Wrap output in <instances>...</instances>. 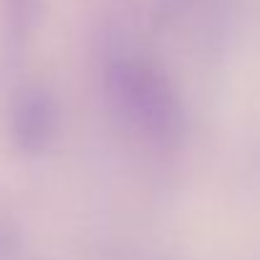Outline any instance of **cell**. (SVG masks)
I'll list each match as a JSON object with an SVG mask.
<instances>
[{
  "instance_id": "6da1fadb",
  "label": "cell",
  "mask_w": 260,
  "mask_h": 260,
  "mask_svg": "<svg viewBox=\"0 0 260 260\" xmlns=\"http://www.w3.org/2000/svg\"><path fill=\"white\" fill-rule=\"evenodd\" d=\"M101 91L114 114L152 142L177 147L184 134V106L167 71L154 61L114 46L101 61Z\"/></svg>"
},
{
  "instance_id": "7a4b0ae2",
  "label": "cell",
  "mask_w": 260,
  "mask_h": 260,
  "mask_svg": "<svg viewBox=\"0 0 260 260\" xmlns=\"http://www.w3.org/2000/svg\"><path fill=\"white\" fill-rule=\"evenodd\" d=\"M58 126L61 106L46 86L33 84L15 93L10 106V142L20 154H46L58 137Z\"/></svg>"
},
{
  "instance_id": "3957f363",
  "label": "cell",
  "mask_w": 260,
  "mask_h": 260,
  "mask_svg": "<svg viewBox=\"0 0 260 260\" xmlns=\"http://www.w3.org/2000/svg\"><path fill=\"white\" fill-rule=\"evenodd\" d=\"M46 0H3L5 13V46L10 53H18L38 30L43 18Z\"/></svg>"
},
{
  "instance_id": "277c9868",
  "label": "cell",
  "mask_w": 260,
  "mask_h": 260,
  "mask_svg": "<svg viewBox=\"0 0 260 260\" xmlns=\"http://www.w3.org/2000/svg\"><path fill=\"white\" fill-rule=\"evenodd\" d=\"M13 245H15V238H13L5 228H0V258H3L5 253H10Z\"/></svg>"
},
{
  "instance_id": "5b68a950",
  "label": "cell",
  "mask_w": 260,
  "mask_h": 260,
  "mask_svg": "<svg viewBox=\"0 0 260 260\" xmlns=\"http://www.w3.org/2000/svg\"><path fill=\"white\" fill-rule=\"evenodd\" d=\"M25 260H33V258H25Z\"/></svg>"
}]
</instances>
